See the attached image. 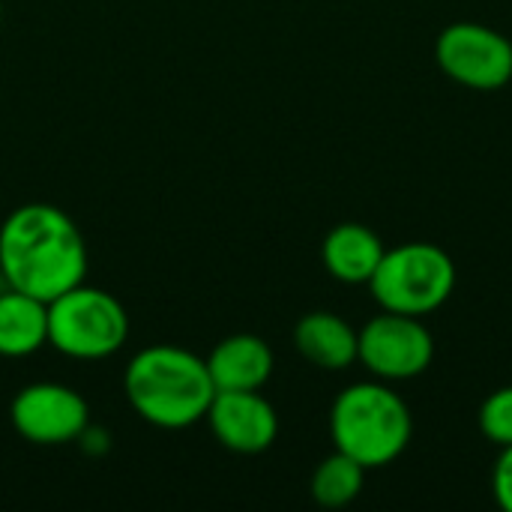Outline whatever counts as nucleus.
Listing matches in <instances>:
<instances>
[{
	"label": "nucleus",
	"instance_id": "1",
	"mask_svg": "<svg viewBox=\"0 0 512 512\" xmlns=\"http://www.w3.org/2000/svg\"><path fill=\"white\" fill-rule=\"evenodd\" d=\"M0 273L15 291L51 303L87 276V246L54 204L30 201L15 207L0 225Z\"/></svg>",
	"mask_w": 512,
	"mask_h": 512
},
{
	"label": "nucleus",
	"instance_id": "2",
	"mask_svg": "<svg viewBox=\"0 0 512 512\" xmlns=\"http://www.w3.org/2000/svg\"><path fill=\"white\" fill-rule=\"evenodd\" d=\"M132 411L156 429H189L201 423L216 396L207 360L180 345H150L123 372Z\"/></svg>",
	"mask_w": 512,
	"mask_h": 512
},
{
	"label": "nucleus",
	"instance_id": "3",
	"mask_svg": "<svg viewBox=\"0 0 512 512\" xmlns=\"http://www.w3.org/2000/svg\"><path fill=\"white\" fill-rule=\"evenodd\" d=\"M414 420L405 399L387 381H357L330 408L333 447L366 471L393 465L411 444Z\"/></svg>",
	"mask_w": 512,
	"mask_h": 512
},
{
	"label": "nucleus",
	"instance_id": "4",
	"mask_svg": "<svg viewBox=\"0 0 512 512\" xmlns=\"http://www.w3.org/2000/svg\"><path fill=\"white\" fill-rule=\"evenodd\" d=\"M456 288V264L435 243H402L387 249L369 291L384 312L399 315H432L438 312Z\"/></svg>",
	"mask_w": 512,
	"mask_h": 512
},
{
	"label": "nucleus",
	"instance_id": "5",
	"mask_svg": "<svg viewBox=\"0 0 512 512\" xmlns=\"http://www.w3.org/2000/svg\"><path fill=\"white\" fill-rule=\"evenodd\" d=\"M129 315L123 303L90 285H75L48 303V345L69 360H105L126 345Z\"/></svg>",
	"mask_w": 512,
	"mask_h": 512
},
{
	"label": "nucleus",
	"instance_id": "6",
	"mask_svg": "<svg viewBox=\"0 0 512 512\" xmlns=\"http://www.w3.org/2000/svg\"><path fill=\"white\" fill-rule=\"evenodd\" d=\"M435 357V339L429 327L414 315L384 312L369 318L357 330V363L369 369L372 378L399 384L420 378Z\"/></svg>",
	"mask_w": 512,
	"mask_h": 512
},
{
	"label": "nucleus",
	"instance_id": "7",
	"mask_svg": "<svg viewBox=\"0 0 512 512\" xmlns=\"http://www.w3.org/2000/svg\"><path fill=\"white\" fill-rule=\"evenodd\" d=\"M435 60L456 84L468 90H501L512 81V42L495 27L456 21L441 30Z\"/></svg>",
	"mask_w": 512,
	"mask_h": 512
},
{
	"label": "nucleus",
	"instance_id": "8",
	"mask_svg": "<svg viewBox=\"0 0 512 512\" xmlns=\"http://www.w3.org/2000/svg\"><path fill=\"white\" fill-rule=\"evenodd\" d=\"M9 423L27 444L60 447L81 438V432L90 426V408L78 390L54 381H39L15 393L9 405Z\"/></svg>",
	"mask_w": 512,
	"mask_h": 512
},
{
	"label": "nucleus",
	"instance_id": "9",
	"mask_svg": "<svg viewBox=\"0 0 512 512\" xmlns=\"http://www.w3.org/2000/svg\"><path fill=\"white\" fill-rule=\"evenodd\" d=\"M204 420L213 438L240 456L270 450L279 435L276 408L258 390H216Z\"/></svg>",
	"mask_w": 512,
	"mask_h": 512
},
{
	"label": "nucleus",
	"instance_id": "10",
	"mask_svg": "<svg viewBox=\"0 0 512 512\" xmlns=\"http://www.w3.org/2000/svg\"><path fill=\"white\" fill-rule=\"evenodd\" d=\"M273 351L261 336L234 333L222 339L210 357L207 369L216 390H261L273 375Z\"/></svg>",
	"mask_w": 512,
	"mask_h": 512
},
{
	"label": "nucleus",
	"instance_id": "11",
	"mask_svg": "<svg viewBox=\"0 0 512 512\" xmlns=\"http://www.w3.org/2000/svg\"><path fill=\"white\" fill-rule=\"evenodd\" d=\"M384 252L387 249H384L381 237L372 228H366L360 222H342L324 237L321 261H324L327 273L336 282L369 285V279L375 276Z\"/></svg>",
	"mask_w": 512,
	"mask_h": 512
},
{
	"label": "nucleus",
	"instance_id": "12",
	"mask_svg": "<svg viewBox=\"0 0 512 512\" xmlns=\"http://www.w3.org/2000/svg\"><path fill=\"white\" fill-rule=\"evenodd\" d=\"M297 351L318 369L342 372L357 363V330L336 312H309L294 327Z\"/></svg>",
	"mask_w": 512,
	"mask_h": 512
},
{
	"label": "nucleus",
	"instance_id": "13",
	"mask_svg": "<svg viewBox=\"0 0 512 512\" xmlns=\"http://www.w3.org/2000/svg\"><path fill=\"white\" fill-rule=\"evenodd\" d=\"M48 345V303L15 288L0 291V357L21 360Z\"/></svg>",
	"mask_w": 512,
	"mask_h": 512
},
{
	"label": "nucleus",
	"instance_id": "14",
	"mask_svg": "<svg viewBox=\"0 0 512 512\" xmlns=\"http://www.w3.org/2000/svg\"><path fill=\"white\" fill-rule=\"evenodd\" d=\"M363 483H366V468L357 459L336 450L315 468L312 498H315V504H321L327 510H339V507H348L357 501V495L363 492Z\"/></svg>",
	"mask_w": 512,
	"mask_h": 512
},
{
	"label": "nucleus",
	"instance_id": "15",
	"mask_svg": "<svg viewBox=\"0 0 512 512\" xmlns=\"http://www.w3.org/2000/svg\"><path fill=\"white\" fill-rule=\"evenodd\" d=\"M480 432L486 441L495 447H510L512 444V387L495 390L483 408H480Z\"/></svg>",
	"mask_w": 512,
	"mask_h": 512
},
{
	"label": "nucleus",
	"instance_id": "16",
	"mask_svg": "<svg viewBox=\"0 0 512 512\" xmlns=\"http://www.w3.org/2000/svg\"><path fill=\"white\" fill-rule=\"evenodd\" d=\"M492 492H495V501L512 512V444L501 450L498 462H495V471H492Z\"/></svg>",
	"mask_w": 512,
	"mask_h": 512
},
{
	"label": "nucleus",
	"instance_id": "17",
	"mask_svg": "<svg viewBox=\"0 0 512 512\" xmlns=\"http://www.w3.org/2000/svg\"><path fill=\"white\" fill-rule=\"evenodd\" d=\"M3 288H6V282H3V273H0V291H3Z\"/></svg>",
	"mask_w": 512,
	"mask_h": 512
},
{
	"label": "nucleus",
	"instance_id": "18",
	"mask_svg": "<svg viewBox=\"0 0 512 512\" xmlns=\"http://www.w3.org/2000/svg\"><path fill=\"white\" fill-rule=\"evenodd\" d=\"M0 18H3V6H0Z\"/></svg>",
	"mask_w": 512,
	"mask_h": 512
}]
</instances>
